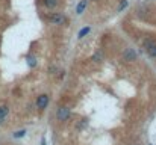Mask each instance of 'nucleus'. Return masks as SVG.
<instances>
[{
  "mask_svg": "<svg viewBox=\"0 0 156 145\" xmlns=\"http://www.w3.org/2000/svg\"><path fill=\"white\" fill-rule=\"evenodd\" d=\"M56 118H58L59 121H67V119L70 118V109H68L67 106H61V107L58 109V112H56Z\"/></svg>",
  "mask_w": 156,
  "mask_h": 145,
  "instance_id": "obj_1",
  "label": "nucleus"
},
{
  "mask_svg": "<svg viewBox=\"0 0 156 145\" xmlns=\"http://www.w3.org/2000/svg\"><path fill=\"white\" fill-rule=\"evenodd\" d=\"M144 47H145L147 53H148L151 58H156V43H154L153 39H145Z\"/></svg>",
  "mask_w": 156,
  "mask_h": 145,
  "instance_id": "obj_2",
  "label": "nucleus"
},
{
  "mask_svg": "<svg viewBox=\"0 0 156 145\" xmlns=\"http://www.w3.org/2000/svg\"><path fill=\"white\" fill-rule=\"evenodd\" d=\"M49 21L52 24H64L65 23V17L62 14H59V12H55V14H52L49 17Z\"/></svg>",
  "mask_w": 156,
  "mask_h": 145,
  "instance_id": "obj_3",
  "label": "nucleus"
},
{
  "mask_svg": "<svg viewBox=\"0 0 156 145\" xmlns=\"http://www.w3.org/2000/svg\"><path fill=\"white\" fill-rule=\"evenodd\" d=\"M47 104H49V95H46V94L40 95L38 100H37V107L38 109H46Z\"/></svg>",
  "mask_w": 156,
  "mask_h": 145,
  "instance_id": "obj_4",
  "label": "nucleus"
},
{
  "mask_svg": "<svg viewBox=\"0 0 156 145\" xmlns=\"http://www.w3.org/2000/svg\"><path fill=\"white\" fill-rule=\"evenodd\" d=\"M123 58H124V61H135L136 59V52L133 49H126L123 52Z\"/></svg>",
  "mask_w": 156,
  "mask_h": 145,
  "instance_id": "obj_5",
  "label": "nucleus"
},
{
  "mask_svg": "<svg viewBox=\"0 0 156 145\" xmlns=\"http://www.w3.org/2000/svg\"><path fill=\"white\" fill-rule=\"evenodd\" d=\"M8 112H9V107H8V106H2V107H0V124L5 121Z\"/></svg>",
  "mask_w": 156,
  "mask_h": 145,
  "instance_id": "obj_6",
  "label": "nucleus"
},
{
  "mask_svg": "<svg viewBox=\"0 0 156 145\" xmlns=\"http://www.w3.org/2000/svg\"><path fill=\"white\" fill-rule=\"evenodd\" d=\"M85 8H86V0H80V2L77 3V6H76V12H77V14H82V12L85 11Z\"/></svg>",
  "mask_w": 156,
  "mask_h": 145,
  "instance_id": "obj_7",
  "label": "nucleus"
},
{
  "mask_svg": "<svg viewBox=\"0 0 156 145\" xmlns=\"http://www.w3.org/2000/svg\"><path fill=\"white\" fill-rule=\"evenodd\" d=\"M44 6L49 9H53L58 6V0H44Z\"/></svg>",
  "mask_w": 156,
  "mask_h": 145,
  "instance_id": "obj_8",
  "label": "nucleus"
},
{
  "mask_svg": "<svg viewBox=\"0 0 156 145\" xmlns=\"http://www.w3.org/2000/svg\"><path fill=\"white\" fill-rule=\"evenodd\" d=\"M91 32V27H83V29H80L79 30V33H77V38H83L85 35H88Z\"/></svg>",
  "mask_w": 156,
  "mask_h": 145,
  "instance_id": "obj_9",
  "label": "nucleus"
},
{
  "mask_svg": "<svg viewBox=\"0 0 156 145\" xmlns=\"http://www.w3.org/2000/svg\"><path fill=\"white\" fill-rule=\"evenodd\" d=\"M93 59H94L96 62H102V61H103V55H102V52H97V53L93 56Z\"/></svg>",
  "mask_w": 156,
  "mask_h": 145,
  "instance_id": "obj_10",
  "label": "nucleus"
},
{
  "mask_svg": "<svg viewBox=\"0 0 156 145\" xmlns=\"http://www.w3.org/2000/svg\"><path fill=\"white\" fill-rule=\"evenodd\" d=\"M24 134H26V130H18L14 133V137H23Z\"/></svg>",
  "mask_w": 156,
  "mask_h": 145,
  "instance_id": "obj_11",
  "label": "nucleus"
},
{
  "mask_svg": "<svg viewBox=\"0 0 156 145\" xmlns=\"http://www.w3.org/2000/svg\"><path fill=\"white\" fill-rule=\"evenodd\" d=\"M28 64H29L31 67H35V64H37L35 58H34V56H29V58H28Z\"/></svg>",
  "mask_w": 156,
  "mask_h": 145,
  "instance_id": "obj_12",
  "label": "nucleus"
},
{
  "mask_svg": "<svg viewBox=\"0 0 156 145\" xmlns=\"http://www.w3.org/2000/svg\"><path fill=\"white\" fill-rule=\"evenodd\" d=\"M126 6H127V0H123V2L120 3V6H118V12H120V11H123Z\"/></svg>",
  "mask_w": 156,
  "mask_h": 145,
  "instance_id": "obj_13",
  "label": "nucleus"
},
{
  "mask_svg": "<svg viewBox=\"0 0 156 145\" xmlns=\"http://www.w3.org/2000/svg\"><path fill=\"white\" fill-rule=\"evenodd\" d=\"M55 71H56V67H53V65H52V67L49 68V73H50V74H55Z\"/></svg>",
  "mask_w": 156,
  "mask_h": 145,
  "instance_id": "obj_14",
  "label": "nucleus"
},
{
  "mask_svg": "<svg viewBox=\"0 0 156 145\" xmlns=\"http://www.w3.org/2000/svg\"><path fill=\"white\" fill-rule=\"evenodd\" d=\"M133 145H139V143H133Z\"/></svg>",
  "mask_w": 156,
  "mask_h": 145,
  "instance_id": "obj_15",
  "label": "nucleus"
}]
</instances>
